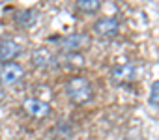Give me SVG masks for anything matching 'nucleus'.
<instances>
[{
  "instance_id": "7",
  "label": "nucleus",
  "mask_w": 159,
  "mask_h": 140,
  "mask_svg": "<svg viewBox=\"0 0 159 140\" xmlns=\"http://www.w3.org/2000/svg\"><path fill=\"white\" fill-rule=\"evenodd\" d=\"M21 45L13 39H4L0 43V62L2 63H8V62H13L15 56L21 54Z\"/></svg>"
},
{
  "instance_id": "6",
  "label": "nucleus",
  "mask_w": 159,
  "mask_h": 140,
  "mask_svg": "<svg viewBox=\"0 0 159 140\" xmlns=\"http://www.w3.org/2000/svg\"><path fill=\"white\" fill-rule=\"evenodd\" d=\"M112 81L116 84H122V82H131L137 79V65L135 63H124V65H118L112 69L111 73Z\"/></svg>"
},
{
  "instance_id": "1",
  "label": "nucleus",
  "mask_w": 159,
  "mask_h": 140,
  "mask_svg": "<svg viewBox=\"0 0 159 140\" xmlns=\"http://www.w3.org/2000/svg\"><path fill=\"white\" fill-rule=\"evenodd\" d=\"M66 94H67V97H69L71 103H75V105H84V103L92 101L94 88H92V84H90L88 79H84V77H75V79H71L67 82Z\"/></svg>"
},
{
  "instance_id": "11",
  "label": "nucleus",
  "mask_w": 159,
  "mask_h": 140,
  "mask_svg": "<svg viewBox=\"0 0 159 140\" xmlns=\"http://www.w3.org/2000/svg\"><path fill=\"white\" fill-rule=\"evenodd\" d=\"M148 103H150V105H153V107H157V105H159V81H155V82L152 84Z\"/></svg>"
},
{
  "instance_id": "9",
  "label": "nucleus",
  "mask_w": 159,
  "mask_h": 140,
  "mask_svg": "<svg viewBox=\"0 0 159 140\" xmlns=\"http://www.w3.org/2000/svg\"><path fill=\"white\" fill-rule=\"evenodd\" d=\"M101 8V0H77V10L81 13H96Z\"/></svg>"
},
{
  "instance_id": "12",
  "label": "nucleus",
  "mask_w": 159,
  "mask_h": 140,
  "mask_svg": "<svg viewBox=\"0 0 159 140\" xmlns=\"http://www.w3.org/2000/svg\"><path fill=\"white\" fill-rule=\"evenodd\" d=\"M6 2H10V0H0V4H6Z\"/></svg>"
},
{
  "instance_id": "8",
  "label": "nucleus",
  "mask_w": 159,
  "mask_h": 140,
  "mask_svg": "<svg viewBox=\"0 0 159 140\" xmlns=\"http://www.w3.org/2000/svg\"><path fill=\"white\" fill-rule=\"evenodd\" d=\"M51 62H52V56H51V52H49L47 49H38V50H34V54H32V63H34L36 67H47Z\"/></svg>"
},
{
  "instance_id": "10",
  "label": "nucleus",
  "mask_w": 159,
  "mask_h": 140,
  "mask_svg": "<svg viewBox=\"0 0 159 140\" xmlns=\"http://www.w3.org/2000/svg\"><path fill=\"white\" fill-rule=\"evenodd\" d=\"M34 21H36L34 10H25V11H19V13H17V23H19L21 26H30Z\"/></svg>"
},
{
  "instance_id": "2",
  "label": "nucleus",
  "mask_w": 159,
  "mask_h": 140,
  "mask_svg": "<svg viewBox=\"0 0 159 140\" xmlns=\"http://www.w3.org/2000/svg\"><path fill=\"white\" fill-rule=\"evenodd\" d=\"M25 71H23V67L15 62H8L4 63L2 67H0V82H2L4 86H11L15 82H19L23 79Z\"/></svg>"
},
{
  "instance_id": "3",
  "label": "nucleus",
  "mask_w": 159,
  "mask_h": 140,
  "mask_svg": "<svg viewBox=\"0 0 159 140\" xmlns=\"http://www.w3.org/2000/svg\"><path fill=\"white\" fill-rule=\"evenodd\" d=\"M90 37L86 34H71V36H66V37H60V43L58 47L64 50V52H77L88 45Z\"/></svg>"
},
{
  "instance_id": "4",
  "label": "nucleus",
  "mask_w": 159,
  "mask_h": 140,
  "mask_svg": "<svg viewBox=\"0 0 159 140\" xmlns=\"http://www.w3.org/2000/svg\"><path fill=\"white\" fill-rule=\"evenodd\" d=\"M94 30H96V34L101 36V37H112V36H116L118 30H120V21H118L116 17H103V19L96 21Z\"/></svg>"
},
{
  "instance_id": "5",
  "label": "nucleus",
  "mask_w": 159,
  "mask_h": 140,
  "mask_svg": "<svg viewBox=\"0 0 159 140\" xmlns=\"http://www.w3.org/2000/svg\"><path fill=\"white\" fill-rule=\"evenodd\" d=\"M23 107H25V110H26L30 116H34V118H47L49 112H51L49 103H47V101H41V99H36V97L25 99Z\"/></svg>"
}]
</instances>
